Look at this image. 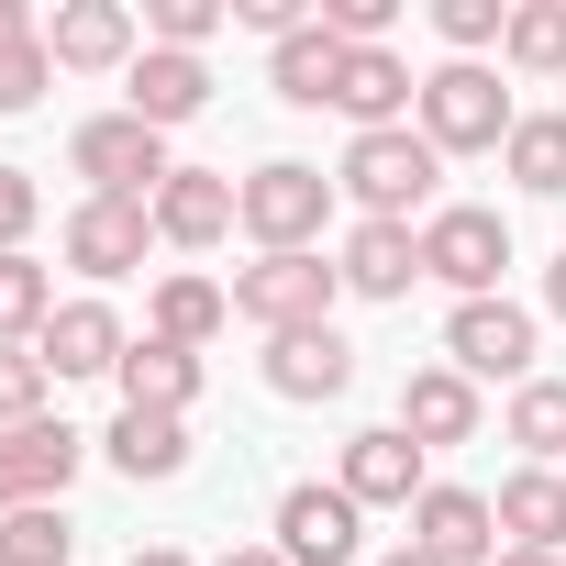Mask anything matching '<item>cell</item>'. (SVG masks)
Wrapping results in <instances>:
<instances>
[{
	"mask_svg": "<svg viewBox=\"0 0 566 566\" xmlns=\"http://www.w3.org/2000/svg\"><path fill=\"white\" fill-rule=\"evenodd\" d=\"M411 112H422V145H433V156H500L511 123H522L511 90H500V67H478V56H444Z\"/></svg>",
	"mask_w": 566,
	"mask_h": 566,
	"instance_id": "6da1fadb",
	"label": "cell"
},
{
	"mask_svg": "<svg viewBox=\"0 0 566 566\" xmlns=\"http://www.w3.org/2000/svg\"><path fill=\"white\" fill-rule=\"evenodd\" d=\"M433 178H444V156L422 145V123L356 134V145H345V167H334V189H356V211H367V222H411V211L433 200Z\"/></svg>",
	"mask_w": 566,
	"mask_h": 566,
	"instance_id": "7a4b0ae2",
	"label": "cell"
},
{
	"mask_svg": "<svg viewBox=\"0 0 566 566\" xmlns=\"http://www.w3.org/2000/svg\"><path fill=\"white\" fill-rule=\"evenodd\" d=\"M67 167L90 178V200H134V211H156V189L178 178V167H167V134H156V123H134V112L78 123V134H67Z\"/></svg>",
	"mask_w": 566,
	"mask_h": 566,
	"instance_id": "3957f363",
	"label": "cell"
},
{
	"mask_svg": "<svg viewBox=\"0 0 566 566\" xmlns=\"http://www.w3.org/2000/svg\"><path fill=\"white\" fill-rule=\"evenodd\" d=\"M334 301H345V266H323V255H255L233 277V312L255 334H312V323H334Z\"/></svg>",
	"mask_w": 566,
	"mask_h": 566,
	"instance_id": "277c9868",
	"label": "cell"
},
{
	"mask_svg": "<svg viewBox=\"0 0 566 566\" xmlns=\"http://www.w3.org/2000/svg\"><path fill=\"white\" fill-rule=\"evenodd\" d=\"M334 222V178L323 167H301V156H266L255 178H244V233L266 244V255H312V233Z\"/></svg>",
	"mask_w": 566,
	"mask_h": 566,
	"instance_id": "5b68a950",
	"label": "cell"
},
{
	"mask_svg": "<svg viewBox=\"0 0 566 566\" xmlns=\"http://www.w3.org/2000/svg\"><path fill=\"white\" fill-rule=\"evenodd\" d=\"M500 266H511V222L500 211L455 200V211L422 222V277H444L455 301H500Z\"/></svg>",
	"mask_w": 566,
	"mask_h": 566,
	"instance_id": "8992f818",
	"label": "cell"
},
{
	"mask_svg": "<svg viewBox=\"0 0 566 566\" xmlns=\"http://www.w3.org/2000/svg\"><path fill=\"white\" fill-rule=\"evenodd\" d=\"M533 334H544V323H533L522 301H455L444 367H455V378H511V389H522V378H533Z\"/></svg>",
	"mask_w": 566,
	"mask_h": 566,
	"instance_id": "52a82bcc",
	"label": "cell"
},
{
	"mask_svg": "<svg viewBox=\"0 0 566 566\" xmlns=\"http://www.w3.org/2000/svg\"><path fill=\"white\" fill-rule=\"evenodd\" d=\"M78 455H90V433H67V422H12V433H0V511L67 500Z\"/></svg>",
	"mask_w": 566,
	"mask_h": 566,
	"instance_id": "ba28073f",
	"label": "cell"
},
{
	"mask_svg": "<svg viewBox=\"0 0 566 566\" xmlns=\"http://www.w3.org/2000/svg\"><path fill=\"white\" fill-rule=\"evenodd\" d=\"M367 533H356V500L345 489H323V478H301V489H277V555L290 566H345Z\"/></svg>",
	"mask_w": 566,
	"mask_h": 566,
	"instance_id": "9c48e42d",
	"label": "cell"
},
{
	"mask_svg": "<svg viewBox=\"0 0 566 566\" xmlns=\"http://www.w3.org/2000/svg\"><path fill=\"white\" fill-rule=\"evenodd\" d=\"M56 244H67V266H78V277H134V266H145V244H156V211H134V200H78Z\"/></svg>",
	"mask_w": 566,
	"mask_h": 566,
	"instance_id": "30bf717a",
	"label": "cell"
},
{
	"mask_svg": "<svg viewBox=\"0 0 566 566\" xmlns=\"http://www.w3.org/2000/svg\"><path fill=\"white\" fill-rule=\"evenodd\" d=\"M34 356H45V378H123L134 334L112 323V301H56V323L34 334Z\"/></svg>",
	"mask_w": 566,
	"mask_h": 566,
	"instance_id": "8fae6325",
	"label": "cell"
},
{
	"mask_svg": "<svg viewBox=\"0 0 566 566\" xmlns=\"http://www.w3.org/2000/svg\"><path fill=\"white\" fill-rule=\"evenodd\" d=\"M334 489H345L356 511H411L433 478H422V444H411L400 422H378V433H356V444H345V478H334Z\"/></svg>",
	"mask_w": 566,
	"mask_h": 566,
	"instance_id": "7c38bea8",
	"label": "cell"
},
{
	"mask_svg": "<svg viewBox=\"0 0 566 566\" xmlns=\"http://www.w3.org/2000/svg\"><path fill=\"white\" fill-rule=\"evenodd\" d=\"M233 222H244V178H222V167H178L156 189V244H222Z\"/></svg>",
	"mask_w": 566,
	"mask_h": 566,
	"instance_id": "4fadbf2b",
	"label": "cell"
},
{
	"mask_svg": "<svg viewBox=\"0 0 566 566\" xmlns=\"http://www.w3.org/2000/svg\"><path fill=\"white\" fill-rule=\"evenodd\" d=\"M266 389H277V400H345V389H356V345H345L334 323L266 334Z\"/></svg>",
	"mask_w": 566,
	"mask_h": 566,
	"instance_id": "5bb4252c",
	"label": "cell"
},
{
	"mask_svg": "<svg viewBox=\"0 0 566 566\" xmlns=\"http://www.w3.org/2000/svg\"><path fill=\"white\" fill-rule=\"evenodd\" d=\"M400 433H411L422 455L478 444V378H455V367H411V378H400Z\"/></svg>",
	"mask_w": 566,
	"mask_h": 566,
	"instance_id": "9a60e30c",
	"label": "cell"
},
{
	"mask_svg": "<svg viewBox=\"0 0 566 566\" xmlns=\"http://www.w3.org/2000/svg\"><path fill=\"white\" fill-rule=\"evenodd\" d=\"M411 544L444 555V566H489V555H500V511H489L478 489H422V500H411Z\"/></svg>",
	"mask_w": 566,
	"mask_h": 566,
	"instance_id": "2e32d148",
	"label": "cell"
},
{
	"mask_svg": "<svg viewBox=\"0 0 566 566\" xmlns=\"http://www.w3.org/2000/svg\"><path fill=\"white\" fill-rule=\"evenodd\" d=\"M200 101H211V67H200V56H178V45H145V56L123 67V112H134V123H156V134H167V123H189Z\"/></svg>",
	"mask_w": 566,
	"mask_h": 566,
	"instance_id": "e0dca14e",
	"label": "cell"
},
{
	"mask_svg": "<svg viewBox=\"0 0 566 566\" xmlns=\"http://www.w3.org/2000/svg\"><path fill=\"white\" fill-rule=\"evenodd\" d=\"M411 101H422V78H411L389 45H356V56H345V78H334V112H345L356 134H389V123H411Z\"/></svg>",
	"mask_w": 566,
	"mask_h": 566,
	"instance_id": "ac0fdd59",
	"label": "cell"
},
{
	"mask_svg": "<svg viewBox=\"0 0 566 566\" xmlns=\"http://www.w3.org/2000/svg\"><path fill=\"white\" fill-rule=\"evenodd\" d=\"M334 266H345V290H356V301H411V277H422V233H411V222H356Z\"/></svg>",
	"mask_w": 566,
	"mask_h": 566,
	"instance_id": "d6986e66",
	"label": "cell"
},
{
	"mask_svg": "<svg viewBox=\"0 0 566 566\" xmlns=\"http://www.w3.org/2000/svg\"><path fill=\"white\" fill-rule=\"evenodd\" d=\"M45 56H56V67H134L145 45H134V12H123V0H67V12L45 23Z\"/></svg>",
	"mask_w": 566,
	"mask_h": 566,
	"instance_id": "ffe728a7",
	"label": "cell"
},
{
	"mask_svg": "<svg viewBox=\"0 0 566 566\" xmlns=\"http://www.w3.org/2000/svg\"><path fill=\"white\" fill-rule=\"evenodd\" d=\"M500 544H533V555H566V467H522L500 478Z\"/></svg>",
	"mask_w": 566,
	"mask_h": 566,
	"instance_id": "44dd1931",
	"label": "cell"
},
{
	"mask_svg": "<svg viewBox=\"0 0 566 566\" xmlns=\"http://www.w3.org/2000/svg\"><path fill=\"white\" fill-rule=\"evenodd\" d=\"M189 400H200V356L167 345V334H145V345L123 356V411H178V422H189Z\"/></svg>",
	"mask_w": 566,
	"mask_h": 566,
	"instance_id": "7402d4cb",
	"label": "cell"
},
{
	"mask_svg": "<svg viewBox=\"0 0 566 566\" xmlns=\"http://www.w3.org/2000/svg\"><path fill=\"white\" fill-rule=\"evenodd\" d=\"M334 78H345V45L323 34V12L266 56V90H277V101H301V112H334Z\"/></svg>",
	"mask_w": 566,
	"mask_h": 566,
	"instance_id": "603a6c76",
	"label": "cell"
},
{
	"mask_svg": "<svg viewBox=\"0 0 566 566\" xmlns=\"http://www.w3.org/2000/svg\"><path fill=\"white\" fill-rule=\"evenodd\" d=\"M101 455H112L123 478H178V467H189V422H178V411H112Z\"/></svg>",
	"mask_w": 566,
	"mask_h": 566,
	"instance_id": "cb8c5ba5",
	"label": "cell"
},
{
	"mask_svg": "<svg viewBox=\"0 0 566 566\" xmlns=\"http://www.w3.org/2000/svg\"><path fill=\"white\" fill-rule=\"evenodd\" d=\"M500 167H511L533 200H566V112H522L511 145H500Z\"/></svg>",
	"mask_w": 566,
	"mask_h": 566,
	"instance_id": "d4e9b609",
	"label": "cell"
},
{
	"mask_svg": "<svg viewBox=\"0 0 566 566\" xmlns=\"http://www.w3.org/2000/svg\"><path fill=\"white\" fill-rule=\"evenodd\" d=\"M500 56H511L522 78H566V0H511Z\"/></svg>",
	"mask_w": 566,
	"mask_h": 566,
	"instance_id": "484cf974",
	"label": "cell"
},
{
	"mask_svg": "<svg viewBox=\"0 0 566 566\" xmlns=\"http://www.w3.org/2000/svg\"><path fill=\"white\" fill-rule=\"evenodd\" d=\"M222 323H233V290H211V277H167V290H156V334H167V345L200 356Z\"/></svg>",
	"mask_w": 566,
	"mask_h": 566,
	"instance_id": "4316f807",
	"label": "cell"
},
{
	"mask_svg": "<svg viewBox=\"0 0 566 566\" xmlns=\"http://www.w3.org/2000/svg\"><path fill=\"white\" fill-rule=\"evenodd\" d=\"M511 444L533 467H566V378H522L511 389Z\"/></svg>",
	"mask_w": 566,
	"mask_h": 566,
	"instance_id": "83f0119b",
	"label": "cell"
},
{
	"mask_svg": "<svg viewBox=\"0 0 566 566\" xmlns=\"http://www.w3.org/2000/svg\"><path fill=\"white\" fill-rule=\"evenodd\" d=\"M56 323V277L34 255H0V345H34Z\"/></svg>",
	"mask_w": 566,
	"mask_h": 566,
	"instance_id": "f1b7e54d",
	"label": "cell"
},
{
	"mask_svg": "<svg viewBox=\"0 0 566 566\" xmlns=\"http://www.w3.org/2000/svg\"><path fill=\"white\" fill-rule=\"evenodd\" d=\"M67 555H78V533H67V511H56V500L0 511V566H67Z\"/></svg>",
	"mask_w": 566,
	"mask_h": 566,
	"instance_id": "f546056e",
	"label": "cell"
},
{
	"mask_svg": "<svg viewBox=\"0 0 566 566\" xmlns=\"http://www.w3.org/2000/svg\"><path fill=\"white\" fill-rule=\"evenodd\" d=\"M45 356L34 345H0V433H12V422H45Z\"/></svg>",
	"mask_w": 566,
	"mask_h": 566,
	"instance_id": "4dcf8cb0",
	"label": "cell"
},
{
	"mask_svg": "<svg viewBox=\"0 0 566 566\" xmlns=\"http://www.w3.org/2000/svg\"><path fill=\"white\" fill-rule=\"evenodd\" d=\"M222 23H233V0H156V12H145V34H156V45H178V56H200Z\"/></svg>",
	"mask_w": 566,
	"mask_h": 566,
	"instance_id": "1f68e13d",
	"label": "cell"
},
{
	"mask_svg": "<svg viewBox=\"0 0 566 566\" xmlns=\"http://www.w3.org/2000/svg\"><path fill=\"white\" fill-rule=\"evenodd\" d=\"M433 34H444L455 56H478V45L511 34V0H433Z\"/></svg>",
	"mask_w": 566,
	"mask_h": 566,
	"instance_id": "d6a6232c",
	"label": "cell"
},
{
	"mask_svg": "<svg viewBox=\"0 0 566 566\" xmlns=\"http://www.w3.org/2000/svg\"><path fill=\"white\" fill-rule=\"evenodd\" d=\"M45 90H56V56H45V34H34V45L0 56V112H34Z\"/></svg>",
	"mask_w": 566,
	"mask_h": 566,
	"instance_id": "836d02e7",
	"label": "cell"
},
{
	"mask_svg": "<svg viewBox=\"0 0 566 566\" xmlns=\"http://www.w3.org/2000/svg\"><path fill=\"white\" fill-rule=\"evenodd\" d=\"M389 12H400V0H323V34L356 56V45H378V34H389Z\"/></svg>",
	"mask_w": 566,
	"mask_h": 566,
	"instance_id": "e575fe53",
	"label": "cell"
},
{
	"mask_svg": "<svg viewBox=\"0 0 566 566\" xmlns=\"http://www.w3.org/2000/svg\"><path fill=\"white\" fill-rule=\"evenodd\" d=\"M34 211H45V189H34L23 167H0V255H23V233H34Z\"/></svg>",
	"mask_w": 566,
	"mask_h": 566,
	"instance_id": "d590c367",
	"label": "cell"
},
{
	"mask_svg": "<svg viewBox=\"0 0 566 566\" xmlns=\"http://www.w3.org/2000/svg\"><path fill=\"white\" fill-rule=\"evenodd\" d=\"M34 34H45V23L23 12V0H0V56H12V45H34Z\"/></svg>",
	"mask_w": 566,
	"mask_h": 566,
	"instance_id": "8d00e7d4",
	"label": "cell"
},
{
	"mask_svg": "<svg viewBox=\"0 0 566 566\" xmlns=\"http://www.w3.org/2000/svg\"><path fill=\"white\" fill-rule=\"evenodd\" d=\"M544 312H555V323H566V255H555V266H544Z\"/></svg>",
	"mask_w": 566,
	"mask_h": 566,
	"instance_id": "74e56055",
	"label": "cell"
},
{
	"mask_svg": "<svg viewBox=\"0 0 566 566\" xmlns=\"http://www.w3.org/2000/svg\"><path fill=\"white\" fill-rule=\"evenodd\" d=\"M222 566H290V555H277V544H233Z\"/></svg>",
	"mask_w": 566,
	"mask_h": 566,
	"instance_id": "f35d334b",
	"label": "cell"
},
{
	"mask_svg": "<svg viewBox=\"0 0 566 566\" xmlns=\"http://www.w3.org/2000/svg\"><path fill=\"white\" fill-rule=\"evenodd\" d=\"M489 566H555V555H533V544H500V555H489Z\"/></svg>",
	"mask_w": 566,
	"mask_h": 566,
	"instance_id": "ab89813d",
	"label": "cell"
},
{
	"mask_svg": "<svg viewBox=\"0 0 566 566\" xmlns=\"http://www.w3.org/2000/svg\"><path fill=\"white\" fill-rule=\"evenodd\" d=\"M378 566H444V555H422V544H389V555H378Z\"/></svg>",
	"mask_w": 566,
	"mask_h": 566,
	"instance_id": "60d3db41",
	"label": "cell"
},
{
	"mask_svg": "<svg viewBox=\"0 0 566 566\" xmlns=\"http://www.w3.org/2000/svg\"><path fill=\"white\" fill-rule=\"evenodd\" d=\"M134 566H189V555H178V544H145V555H134Z\"/></svg>",
	"mask_w": 566,
	"mask_h": 566,
	"instance_id": "b9f144b4",
	"label": "cell"
},
{
	"mask_svg": "<svg viewBox=\"0 0 566 566\" xmlns=\"http://www.w3.org/2000/svg\"><path fill=\"white\" fill-rule=\"evenodd\" d=\"M555 566H566V555H555Z\"/></svg>",
	"mask_w": 566,
	"mask_h": 566,
	"instance_id": "7bdbcfd3",
	"label": "cell"
}]
</instances>
